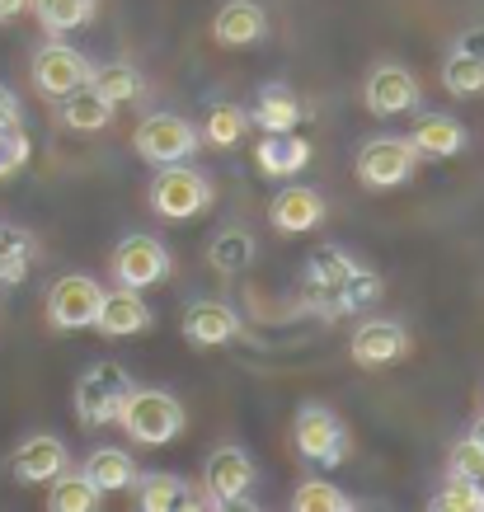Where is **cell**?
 Instances as JSON below:
<instances>
[{"label":"cell","instance_id":"6da1fadb","mask_svg":"<svg viewBox=\"0 0 484 512\" xmlns=\"http://www.w3.org/2000/svg\"><path fill=\"white\" fill-rule=\"evenodd\" d=\"M132 390H137L132 372H123L118 362H94L76 381V419L85 428H109V423L123 419Z\"/></svg>","mask_w":484,"mask_h":512},{"label":"cell","instance_id":"7a4b0ae2","mask_svg":"<svg viewBox=\"0 0 484 512\" xmlns=\"http://www.w3.org/2000/svg\"><path fill=\"white\" fill-rule=\"evenodd\" d=\"M353 268H358V259H348V249L320 245L301 273V306L320 320H344V282Z\"/></svg>","mask_w":484,"mask_h":512},{"label":"cell","instance_id":"3957f363","mask_svg":"<svg viewBox=\"0 0 484 512\" xmlns=\"http://www.w3.org/2000/svg\"><path fill=\"white\" fill-rule=\"evenodd\" d=\"M123 433L137 442V447H165L184 433V404L174 400L170 390H132V400L123 409Z\"/></svg>","mask_w":484,"mask_h":512},{"label":"cell","instance_id":"277c9868","mask_svg":"<svg viewBox=\"0 0 484 512\" xmlns=\"http://www.w3.org/2000/svg\"><path fill=\"white\" fill-rule=\"evenodd\" d=\"M292 442H297V451L311 466H325V470L344 466L353 456V437H348L344 419L329 404H301L297 423H292Z\"/></svg>","mask_w":484,"mask_h":512},{"label":"cell","instance_id":"5b68a950","mask_svg":"<svg viewBox=\"0 0 484 512\" xmlns=\"http://www.w3.org/2000/svg\"><path fill=\"white\" fill-rule=\"evenodd\" d=\"M212 202V184L203 174L174 160V165H156V179H151V212L165 221H193L207 212Z\"/></svg>","mask_w":484,"mask_h":512},{"label":"cell","instance_id":"8992f818","mask_svg":"<svg viewBox=\"0 0 484 512\" xmlns=\"http://www.w3.org/2000/svg\"><path fill=\"white\" fill-rule=\"evenodd\" d=\"M99 301H104V287L85 273H66L47 287V329L52 334H76V329H94V315H99Z\"/></svg>","mask_w":484,"mask_h":512},{"label":"cell","instance_id":"52a82bcc","mask_svg":"<svg viewBox=\"0 0 484 512\" xmlns=\"http://www.w3.org/2000/svg\"><path fill=\"white\" fill-rule=\"evenodd\" d=\"M109 268H113V278H118V287H137V292H146V287H156V282L170 278V249L160 245L156 235L132 231L113 245Z\"/></svg>","mask_w":484,"mask_h":512},{"label":"cell","instance_id":"ba28073f","mask_svg":"<svg viewBox=\"0 0 484 512\" xmlns=\"http://www.w3.org/2000/svg\"><path fill=\"white\" fill-rule=\"evenodd\" d=\"M132 146L146 165H174V160H188L198 151V127L188 118H174V113H146L137 123Z\"/></svg>","mask_w":484,"mask_h":512},{"label":"cell","instance_id":"9c48e42d","mask_svg":"<svg viewBox=\"0 0 484 512\" xmlns=\"http://www.w3.org/2000/svg\"><path fill=\"white\" fill-rule=\"evenodd\" d=\"M90 76H94V62L71 43H43L33 52V85L47 99H66L71 90L90 85Z\"/></svg>","mask_w":484,"mask_h":512},{"label":"cell","instance_id":"30bf717a","mask_svg":"<svg viewBox=\"0 0 484 512\" xmlns=\"http://www.w3.org/2000/svg\"><path fill=\"white\" fill-rule=\"evenodd\" d=\"M419 170V151L409 137H372L358 156V179L367 188H400Z\"/></svg>","mask_w":484,"mask_h":512},{"label":"cell","instance_id":"8fae6325","mask_svg":"<svg viewBox=\"0 0 484 512\" xmlns=\"http://www.w3.org/2000/svg\"><path fill=\"white\" fill-rule=\"evenodd\" d=\"M203 494L212 508H235L254 494V461L240 447H221L203 466Z\"/></svg>","mask_w":484,"mask_h":512},{"label":"cell","instance_id":"7c38bea8","mask_svg":"<svg viewBox=\"0 0 484 512\" xmlns=\"http://www.w3.org/2000/svg\"><path fill=\"white\" fill-rule=\"evenodd\" d=\"M367 109L381 118H405V113L423 109V85L414 80V71L400 62H381L367 76Z\"/></svg>","mask_w":484,"mask_h":512},{"label":"cell","instance_id":"4fadbf2b","mask_svg":"<svg viewBox=\"0 0 484 512\" xmlns=\"http://www.w3.org/2000/svg\"><path fill=\"white\" fill-rule=\"evenodd\" d=\"M409 353V329L395 325V320H362L353 343H348V357L358 362L362 372H381Z\"/></svg>","mask_w":484,"mask_h":512},{"label":"cell","instance_id":"5bb4252c","mask_svg":"<svg viewBox=\"0 0 484 512\" xmlns=\"http://www.w3.org/2000/svg\"><path fill=\"white\" fill-rule=\"evenodd\" d=\"M156 325V315L146 306V296L137 287H113L104 292L99 301V315H94V329L104 334V339H132V334H146V329Z\"/></svg>","mask_w":484,"mask_h":512},{"label":"cell","instance_id":"9a60e30c","mask_svg":"<svg viewBox=\"0 0 484 512\" xmlns=\"http://www.w3.org/2000/svg\"><path fill=\"white\" fill-rule=\"evenodd\" d=\"M137 489V508L141 512H193V508H212L203 489H193L184 475H170V470H151L132 480Z\"/></svg>","mask_w":484,"mask_h":512},{"label":"cell","instance_id":"2e32d148","mask_svg":"<svg viewBox=\"0 0 484 512\" xmlns=\"http://www.w3.org/2000/svg\"><path fill=\"white\" fill-rule=\"evenodd\" d=\"M62 470H66V442L52 433L24 437L15 447V456H10V475L19 484H47V480H57Z\"/></svg>","mask_w":484,"mask_h":512},{"label":"cell","instance_id":"e0dca14e","mask_svg":"<svg viewBox=\"0 0 484 512\" xmlns=\"http://www.w3.org/2000/svg\"><path fill=\"white\" fill-rule=\"evenodd\" d=\"M268 221H273L282 235H306L325 221V198L306 184H287L268 202Z\"/></svg>","mask_w":484,"mask_h":512},{"label":"cell","instance_id":"ac0fdd59","mask_svg":"<svg viewBox=\"0 0 484 512\" xmlns=\"http://www.w3.org/2000/svg\"><path fill=\"white\" fill-rule=\"evenodd\" d=\"M184 339L193 348H226L240 339V315L226 301H193L184 311Z\"/></svg>","mask_w":484,"mask_h":512},{"label":"cell","instance_id":"d6986e66","mask_svg":"<svg viewBox=\"0 0 484 512\" xmlns=\"http://www.w3.org/2000/svg\"><path fill=\"white\" fill-rule=\"evenodd\" d=\"M268 33V15L259 0H226L212 19V38L221 47H250Z\"/></svg>","mask_w":484,"mask_h":512},{"label":"cell","instance_id":"ffe728a7","mask_svg":"<svg viewBox=\"0 0 484 512\" xmlns=\"http://www.w3.org/2000/svg\"><path fill=\"white\" fill-rule=\"evenodd\" d=\"M254 160L268 179H292L311 165V141L297 132H264V141L254 146Z\"/></svg>","mask_w":484,"mask_h":512},{"label":"cell","instance_id":"44dd1931","mask_svg":"<svg viewBox=\"0 0 484 512\" xmlns=\"http://www.w3.org/2000/svg\"><path fill=\"white\" fill-rule=\"evenodd\" d=\"M409 141H414V151H419V160H452L461 156V146H466V127L456 123V118H447V113H419V123H414V132H409Z\"/></svg>","mask_w":484,"mask_h":512},{"label":"cell","instance_id":"7402d4cb","mask_svg":"<svg viewBox=\"0 0 484 512\" xmlns=\"http://www.w3.org/2000/svg\"><path fill=\"white\" fill-rule=\"evenodd\" d=\"M80 475H85L99 494H118V489H132L137 461H132L123 447H99V451H90V461L80 466Z\"/></svg>","mask_w":484,"mask_h":512},{"label":"cell","instance_id":"603a6c76","mask_svg":"<svg viewBox=\"0 0 484 512\" xmlns=\"http://www.w3.org/2000/svg\"><path fill=\"white\" fill-rule=\"evenodd\" d=\"M250 123L264 127V132H297V123H301L297 94L287 90V85H278V80L264 85L259 99H254V109H250Z\"/></svg>","mask_w":484,"mask_h":512},{"label":"cell","instance_id":"cb8c5ba5","mask_svg":"<svg viewBox=\"0 0 484 512\" xmlns=\"http://www.w3.org/2000/svg\"><path fill=\"white\" fill-rule=\"evenodd\" d=\"M57 104H62V123L71 127V132H99V127H109L113 113H118L94 85H80V90H71L66 99H57Z\"/></svg>","mask_w":484,"mask_h":512},{"label":"cell","instance_id":"d4e9b609","mask_svg":"<svg viewBox=\"0 0 484 512\" xmlns=\"http://www.w3.org/2000/svg\"><path fill=\"white\" fill-rule=\"evenodd\" d=\"M207 259H212V268H217L221 278L245 273V268L254 264V235L240 231V226H226V231H217V240L207 245Z\"/></svg>","mask_w":484,"mask_h":512},{"label":"cell","instance_id":"484cf974","mask_svg":"<svg viewBox=\"0 0 484 512\" xmlns=\"http://www.w3.org/2000/svg\"><path fill=\"white\" fill-rule=\"evenodd\" d=\"M33 235L24 226H0V287H19L33 268Z\"/></svg>","mask_w":484,"mask_h":512},{"label":"cell","instance_id":"4316f807","mask_svg":"<svg viewBox=\"0 0 484 512\" xmlns=\"http://www.w3.org/2000/svg\"><path fill=\"white\" fill-rule=\"evenodd\" d=\"M52 489H47V508L52 512H94L99 508V489H94L80 470H62L57 480H47Z\"/></svg>","mask_w":484,"mask_h":512},{"label":"cell","instance_id":"83f0119b","mask_svg":"<svg viewBox=\"0 0 484 512\" xmlns=\"http://www.w3.org/2000/svg\"><path fill=\"white\" fill-rule=\"evenodd\" d=\"M245 132H250V113L235 109V104H217V109H207V123L198 132V141L217 146V151H231V146L245 141Z\"/></svg>","mask_w":484,"mask_h":512},{"label":"cell","instance_id":"f1b7e54d","mask_svg":"<svg viewBox=\"0 0 484 512\" xmlns=\"http://www.w3.org/2000/svg\"><path fill=\"white\" fill-rule=\"evenodd\" d=\"M90 85L104 99H109L113 109H123V104H132L146 85H141V71L137 66H127V62H113V66H94V76H90Z\"/></svg>","mask_w":484,"mask_h":512},{"label":"cell","instance_id":"f546056e","mask_svg":"<svg viewBox=\"0 0 484 512\" xmlns=\"http://www.w3.org/2000/svg\"><path fill=\"white\" fill-rule=\"evenodd\" d=\"M29 10L47 33H71L80 24H90L94 0H29Z\"/></svg>","mask_w":484,"mask_h":512},{"label":"cell","instance_id":"4dcf8cb0","mask_svg":"<svg viewBox=\"0 0 484 512\" xmlns=\"http://www.w3.org/2000/svg\"><path fill=\"white\" fill-rule=\"evenodd\" d=\"M292 508L297 512H353L358 503L339 489V484L329 480H301L297 494H292Z\"/></svg>","mask_w":484,"mask_h":512},{"label":"cell","instance_id":"1f68e13d","mask_svg":"<svg viewBox=\"0 0 484 512\" xmlns=\"http://www.w3.org/2000/svg\"><path fill=\"white\" fill-rule=\"evenodd\" d=\"M442 90L456 94V99H475L484 94V62L466 57V52H452L447 62H442Z\"/></svg>","mask_w":484,"mask_h":512},{"label":"cell","instance_id":"d6a6232c","mask_svg":"<svg viewBox=\"0 0 484 512\" xmlns=\"http://www.w3.org/2000/svg\"><path fill=\"white\" fill-rule=\"evenodd\" d=\"M386 296V282H381V273H372V268H353L344 282V315L362 311V306H372V301H381Z\"/></svg>","mask_w":484,"mask_h":512},{"label":"cell","instance_id":"836d02e7","mask_svg":"<svg viewBox=\"0 0 484 512\" xmlns=\"http://www.w3.org/2000/svg\"><path fill=\"white\" fill-rule=\"evenodd\" d=\"M433 508L438 512H480V494H475V484L466 475H447L438 494H433Z\"/></svg>","mask_w":484,"mask_h":512},{"label":"cell","instance_id":"e575fe53","mask_svg":"<svg viewBox=\"0 0 484 512\" xmlns=\"http://www.w3.org/2000/svg\"><path fill=\"white\" fill-rule=\"evenodd\" d=\"M29 165V137H24V127L10 123L0 127V179H10Z\"/></svg>","mask_w":484,"mask_h":512},{"label":"cell","instance_id":"d590c367","mask_svg":"<svg viewBox=\"0 0 484 512\" xmlns=\"http://www.w3.org/2000/svg\"><path fill=\"white\" fill-rule=\"evenodd\" d=\"M484 466V447L480 442H470V437H461V442H456L452 447V461H447V470H452V475H475V470Z\"/></svg>","mask_w":484,"mask_h":512},{"label":"cell","instance_id":"8d00e7d4","mask_svg":"<svg viewBox=\"0 0 484 512\" xmlns=\"http://www.w3.org/2000/svg\"><path fill=\"white\" fill-rule=\"evenodd\" d=\"M452 52H466V57H475V62H484V24H475V29L456 33V47Z\"/></svg>","mask_w":484,"mask_h":512},{"label":"cell","instance_id":"74e56055","mask_svg":"<svg viewBox=\"0 0 484 512\" xmlns=\"http://www.w3.org/2000/svg\"><path fill=\"white\" fill-rule=\"evenodd\" d=\"M10 123H19V99H15V90L0 85V127H10Z\"/></svg>","mask_w":484,"mask_h":512},{"label":"cell","instance_id":"f35d334b","mask_svg":"<svg viewBox=\"0 0 484 512\" xmlns=\"http://www.w3.org/2000/svg\"><path fill=\"white\" fill-rule=\"evenodd\" d=\"M29 10V0H0V19H15Z\"/></svg>","mask_w":484,"mask_h":512},{"label":"cell","instance_id":"ab89813d","mask_svg":"<svg viewBox=\"0 0 484 512\" xmlns=\"http://www.w3.org/2000/svg\"><path fill=\"white\" fill-rule=\"evenodd\" d=\"M470 442H480V447H484V414L470 423Z\"/></svg>","mask_w":484,"mask_h":512},{"label":"cell","instance_id":"60d3db41","mask_svg":"<svg viewBox=\"0 0 484 512\" xmlns=\"http://www.w3.org/2000/svg\"><path fill=\"white\" fill-rule=\"evenodd\" d=\"M470 484H475V494H480V508H484V466L470 475Z\"/></svg>","mask_w":484,"mask_h":512}]
</instances>
